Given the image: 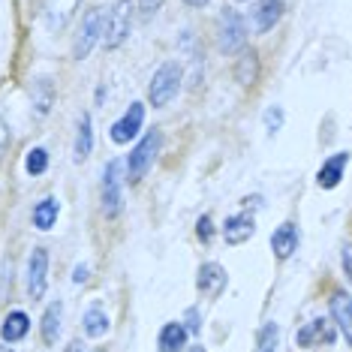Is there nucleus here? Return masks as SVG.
<instances>
[{
    "label": "nucleus",
    "instance_id": "obj_1",
    "mask_svg": "<svg viewBox=\"0 0 352 352\" xmlns=\"http://www.w3.org/2000/svg\"><path fill=\"white\" fill-rule=\"evenodd\" d=\"M178 91H181V63L178 60H166L163 67L154 73L151 85H148L151 106H157V109L169 106V102L178 97Z\"/></svg>",
    "mask_w": 352,
    "mask_h": 352
},
{
    "label": "nucleus",
    "instance_id": "obj_2",
    "mask_svg": "<svg viewBox=\"0 0 352 352\" xmlns=\"http://www.w3.org/2000/svg\"><path fill=\"white\" fill-rule=\"evenodd\" d=\"M133 28V3L130 0H115V6L102 15V43L106 49H118L130 36Z\"/></svg>",
    "mask_w": 352,
    "mask_h": 352
},
{
    "label": "nucleus",
    "instance_id": "obj_3",
    "mask_svg": "<svg viewBox=\"0 0 352 352\" xmlns=\"http://www.w3.org/2000/svg\"><path fill=\"white\" fill-rule=\"evenodd\" d=\"M160 145H163V135H160L157 130H151L145 139L133 148L130 160H126V178H130V184H139L148 175V169L154 166V157H157Z\"/></svg>",
    "mask_w": 352,
    "mask_h": 352
},
{
    "label": "nucleus",
    "instance_id": "obj_4",
    "mask_svg": "<svg viewBox=\"0 0 352 352\" xmlns=\"http://www.w3.org/2000/svg\"><path fill=\"white\" fill-rule=\"evenodd\" d=\"M124 187V163L121 160H109L106 169H102V214L106 217H118L124 205L121 196Z\"/></svg>",
    "mask_w": 352,
    "mask_h": 352
},
{
    "label": "nucleus",
    "instance_id": "obj_5",
    "mask_svg": "<svg viewBox=\"0 0 352 352\" xmlns=\"http://www.w3.org/2000/svg\"><path fill=\"white\" fill-rule=\"evenodd\" d=\"M217 43H220V52H226V54H235V52L244 49L247 25H244V19L235 10H226L220 15V21H217Z\"/></svg>",
    "mask_w": 352,
    "mask_h": 352
},
{
    "label": "nucleus",
    "instance_id": "obj_6",
    "mask_svg": "<svg viewBox=\"0 0 352 352\" xmlns=\"http://www.w3.org/2000/svg\"><path fill=\"white\" fill-rule=\"evenodd\" d=\"M100 39H102V12L100 10H87L85 21H82V30H78V36L73 43V58L85 60L87 54L94 52V45H97Z\"/></svg>",
    "mask_w": 352,
    "mask_h": 352
},
{
    "label": "nucleus",
    "instance_id": "obj_7",
    "mask_svg": "<svg viewBox=\"0 0 352 352\" xmlns=\"http://www.w3.org/2000/svg\"><path fill=\"white\" fill-rule=\"evenodd\" d=\"M45 283H49V253L43 247H36L28 259V292L30 298H43Z\"/></svg>",
    "mask_w": 352,
    "mask_h": 352
},
{
    "label": "nucleus",
    "instance_id": "obj_8",
    "mask_svg": "<svg viewBox=\"0 0 352 352\" xmlns=\"http://www.w3.org/2000/svg\"><path fill=\"white\" fill-rule=\"evenodd\" d=\"M142 121H145V106H142V102H133V106L124 111L121 121L111 124V142H115V145H126L130 139L139 135Z\"/></svg>",
    "mask_w": 352,
    "mask_h": 352
},
{
    "label": "nucleus",
    "instance_id": "obj_9",
    "mask_svg": "<svg viewBox=\"0 0 352 352\" xmlns=\"http://www.w3.org/2000/svg\"><path fill=\"white\" fill-rule=\"evenodd\" d=\"M78 6H82V0H49V3H45V28H49L52 34L67 30L69 21L76 19Z\"/></svg>",
    "mask_w": 352,
    "mask_h": 352
},
{
    "label": "nucleus",
    "instance_id": "obj_10",
    "mask_svg": "<svg viewBox=\"0 0 352 352\" xmlns=\"http://www.w3.org/2000/svg\"><path fill=\"white\" fill-rule=\"evenodd\" d=\"M226 268L217 265V262H205L202 268H199V277H196V289L208 295V298H217V295L226 289Z\"/></svg>",
    "mask_w": 352,
    "mask_h": 352
},
{
    "label": "nucleus",
    "instance_id": "obj_11",
    "mask_svg": "<svg viewBox=\"0 0 352 352\" xmlns=\"http://www.w3.org/2000/svg\"><path fill=\"white\" fill-rule=\"evenodd\" d=\"M253 232H256V220H253V214H247V211L232 214V217L223 223V238H226V244H232V247L250 241Z\"/></svg>",
    "mask_w": 352,
    "mask_h": 352
},
{
    "label": "nucleus",
    "instance_id": "obj_12",
    "mask_svg": "<svg viewBox=\"0 0 352 352\" xmlns=\"http://www.w3.org/2000/svg\"><path fill=\"white\" fill-rule=\"evenodd\" d=\"M271 250H274L280 262H286L298 250V229H295V223H280L274 229V235H271Z\"/></svg>",
    "mask_w": 352,
    "mask_h": 352
},
{
    "label": "nucleus",
    "instance_id": "obj_13",
    "mask_svg": "<svg viewBox=\"0 0 352 352\" xmlns=\"http://www.w3.org/2000/svg\"><path fill=\"white\" fill-rule=\"evenodd\" d=\"M331 316H334V322H338V331L352 346V295H346V292L331 295Z\"/></svg>",
    "mask_w": 352,
    "mask_h": 352
},
{
    "label": "nucleus",
    "instance_id": "obj_14",
    "mask_svg": "<svg viewBox=\"0 0 352 352\" xmlns=\"http://www.w3.org/2000/svg\"><path fill=\"white\" fill-rule=\"evenodd\" d=\"M346 163H349V154L346 151H340V154H334V157H328L325 163H322V169H319L316 175V184L322 190H334L340 184L343 178V169H346Z\"/></svg>",
    "mask_w": 352,
    "mask_h": 352
},
{
    "label": "nucleus",
    "instance_id": "obj_15",
    "mask_svg": "<svg viewBox=\"0 0 352 352\" xmlns=\"http://www.w3.org/2000/svg\"><path fill=\"white\" fill-rule=\"evenodd\" d=\"M283 19V0H259L253 10V25L259 34H268Z\"/></svg>",
    "mask_w": 352,
    "mask_h": 352
},
{
    "label": "nucleus",
    "instance_id": "obj_16",
    "mask_svg": "<svg viewBox=\"0 0 352 352\" xmlns=\"http://www.w3.org/2000/svg\"><path fill=\"white\" fill-rule=\"evenodd\" d=\"M334 343V328L325 322V319H314V322H307L304 328L295 331V343L298 346H314V343Z\"/></svg>",
    "mask_w": 352,
    "mask_h": 352
},
{
    "label": "nucleus",
    "instance_id": "obj_17",
    "mask_svg": "<svg viewBox=\"0 0 352 352\" xmlns=\"http://www.w3.org/2000/svg\"><path fill=\"white\" fill-rule=\"evenodd\" d=\"M187 334L190 331L181 322H166L163 328H160V338H157L160 352H181L184 346H187Z\"/></svg>",
    "mask_w": 352,
    "mask_h": 352
},
{
    "label": "nucleus",
    "instance_id": "obj_18",
    "mask_svg": "<svg viewBox=\"0 0 352 352\" xmlns=\"http://www.w3.org/2000/svg\"><path fill=\"white\" fill-rule=\"evenodd\" d=\"M28 331H30V316L25 310H12V314L3 319V325H0V338L6 343H19Z\"/></svg>",
    "mask_w": 352,
    "mask_h": 352
},
{
    "label": "nucleus",
    "instance_id": "obj_19",
    "mask_svg": "<svg viewBox=\"0 0 352 352\" xmlns=\"http://www.w3.org/2000/svg\"><path fill=\"white\" fill-rule=\"evenodd\" d=\"M94 151V124H91V115H82L78 121V133H76V163H85Z\"/></svg>",
    "mask_w": 352,
    "mask_h": 352
},
{
    "label": "nucleus",
    "instance_id": "obj_20",
    "mask_svg": "<svg viewBox=\"0 0 352 352\" xmlns=\"http://www.w3.org/2000/svg\"><path fill=\"white\" fill-rule=\"evenodd\" d=\"M82 328H85V334H87L91 340H100L102 334L109 331V316H106V310L97 307V304H94V307H87V310H85V319H82Z\"/></svg>",
    "mask_w": 352,
    "mask_h": 352
},
{
    "label": "nucleus",
    "instance_id": "obj_21",
    "mask_svg": "<svg viewBox=\"0 0 352 352\" xmlns=\"http://www.w3.org/2000/svg\"><path fill=\"white\" fill-rule=\"evenodd\" d=\"M60 319H63V304L52 301L43 314V340L49 343V346L58 340V334H60Z\"/></svg>",
    "mask_w": 352,
    "mask_h": 352
},
{
    "label": "nucleus",
    "instance_id": "obj_22",
    "mask_svg": "<svg viewBox=\"0 0 352 352\" xmlns=\"http://www.w3.org/2000/svg\"><path fill=\"white\" fill-rule=\"evenodd\" d=\"M256 76H259V54H256L253 49L241 54V60H238L235 67V78L241 82L244 87H250L256 82Z\"/></svg>",
    "mask_w": 352,
    "mask_h": 352
},
{
    "label": "nucleus",
    "instance_id": "obj_23",
    "mask_svg": "<svg viewBox=\"0 0 352 352\" xmlns=\"http://www.w3.org/2000/svg\"><path fill=\"white\" fill-rule=\"evenodd\" d=\"M58 211H60V205L54 202V199H43V202L34 208V226L39 232H49L54 226V220H58Z\"/></svg>",
    "mask_w": 352,
    "mask_h": 352
},
{
    "label": "nucleus",
    "instance_id": "obj_24",
    "mask_svg": "<svg viewBox=\"0 0 352 352\" xmlns=\"http://www.w3.org/2000/svg\"><path fill=\"white\" fill-rule=\"evenodd\" d=\"M25 169L28 175H43L45 169H49V151L45 148H34V151H28V160H25Z\"/></svg>",
    "mask_w": 352,
    "mask_h": 352
},
{
    "label": "nucleus",
    "instance_id": "obj_25",
    "mask_svg": "<svg viewBox=\"0 0 352 352\" xmlns=\"http://www.w3.org/2000/svg\"><path fill=\"white\" fill-rule=\"evenodd\" d=\"M277 338H280L277 322L262 325V331H259V349H256V352H277Z\"/></svg>",
    "mask_w": 352,
    "mask_h": 352
},
{
    "label": "nucleus",
    "instance_id": "obj_26",
    "mask_svg": "<svg viewBox=\"0 0 352 352\" xmlns=\"http://www.w3.org/2000/svg\"><path fill=\"white\" fill-rule=\"evenodd\" d=\"M39 100H36V111L39 115H45V111L52 109V82L49 78H39Z\"/></svg>",
    "mask_w": 352,
    "mask_h": 352
},
{
    "label": "nucleus",
    "instance_id": "obj_27",
    "mask_svg": "<svg viewBox=\"0 0 352 352\" xmlns=\"http://www.w3.org/2000/svg\"><path fill=\"white\" fill-rule=\"evenodd\" d=\"M280 126H283V109H280V106L268 109V111H265V130H268V133H277Z\"/></svg>",
    "mask_w": 352,
    "mask_h": 352
},
{
    "label": "nucleus",
    "instance_id": "obj_28",
    "mask_svg": "<svg viewBox=\"0 0 352 352\" xmlns=\"http://www.w3.org/2000/svg\"><path fill=\"white\" fill-rule=\"evenodd\" d=\"M196 235L202 238L205 244L211 241V235H214V226H211V217H208V214H205V217H199V223H196Z\"/></svg>",
    "mask_w": 352,
    "mask_h": 352
},
{
    "label": "nucleus",
    "instance_id": "obj_29",
    "mask_svg": "<svg viewBox=\"0 0 352 352\" xmlns=\"http://www.w3.org/2000/svg\"><path fill=\"white\" fill-rule=\"evenodd\" d=\"M340 262H343V274H346V277H349V283H352V247H349V244L343 247Z\"/></svg>",
    "mask_w": 352,
    "mask_h": 352
},
{
    "label": "nucleus",
    "instance_id": "obj_30",
    "mask_svg": "<svg viewBox=\"0 0 352 352\" xmlns=\"http://www.w3.org/2000/svg\"><path fill=\"white\" fill-rule=\"evenodd\" d=\"M6 148H10V126H6L3 118H0V160H3Z\"/></svg>",
    "mask_w": 352,
    "mask_h": 352
},
{
    "label": "nucleus",
    "instance_id": "obj_31",
    "mask_svg": "<svg viewBox=\"0 0 352 352\" xmlns=\"http://www.w3.org/2000/svg\"><path fill=\"white\" fill-rule=\"evenodd\" d=\"M142 3V15H145V19H151V15H154L160 6H163V0H139Z\"/></svg>",
    "mask_w": 352,
    "mask_h": 352
},
{
    "label": "nucleus",
    "instance_id": "obj_32",
    "mask_svg": "<svg viewBox=\"0 0 352 352\" xmlns=\"http://www.w3.org/2000/svg\"><path fill=\"white\" fill-rule=\"evenodd\" d=\"M184 328H187L190 334H196V331H199V310H196V307H190V310H187V325H184Z\"/></svg>",
    "mask_w": 352,
    "mask_h": 352
},
{
    "label": "nucleus",
    "instance_id": "obj_33",
    "mask_svg": "<svg viewBox=\"0 0 352 352\" xmlns=\"http://www.w3.org/2000/svg\"><path fill=\"white\" fill-rule=\"evenodd\" d=\"M73 280H76V283H85V280H87V265H78L76 274H73Z\"/></svg>",
    "mask_w": 352,
    "mask_h": 352
},
{
    "label": "nucleus",
    "instance_id": "obj_34",
    "mask_svg": "<svg viewBox=\"0 0 352 352\" xmlns=\"http://www.w3.org/2000/svg\"><path fill=\"white\" fill-rule=\"evenodd\" d=\"M67 352H85L82 340H73V343H69V346H67Z\"/></svg>",
    "mask_w": 352,
    "mask_h": 352
},
{
    "label": "nucleus",
    "instance_id": "obj_35",
    "mask_svg": "<svg viewBox=\"0 0 352 352\" xmlns=\"http://www.w3.org/2000/svg\"><path fill=\"white\" fill-rule=\"evenodd\" d=\"M184 3H187V6H205L208 0H184Z\"/></svg>",
    "mask_w": 352,
    "mask_h": 352
},
{
    "label": "nucleus",
    "instance_id": "obj_36",
    "mask_svg": "<svg viewBox=\"0 0 352 352\" xmlns=\"http://www.w3.org/2000/svg\"><path fill=\"white\" fill-rule=\"evenodd\" d=\"M0 352H15L12 346H0Z\"/></svg>",
    "mask_w": 352,
    "mask_h": 352
},
{
    "label": "nucleus",
    "instance_id": "obj_37",
    "mask_svg": "<svg viewBox=\"0 0 352 352\" xmlns=\"http://www.w3.org/2000/svg\"><path fill=\"white\" fill-rule=\"evenodd\" d=\"M190 352H205V346H193V349H190Z\"/></svg>",
    "mask_w": 352,
    "mask_h": 352
}]
</instances>
